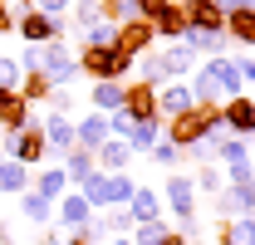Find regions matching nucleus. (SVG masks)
<instances>
[{
  "instance_id": "obj_24",
  "label": "nucleus",
  "mask_w": 255,
  "mask_h": 245,
  "mask_svg": "<svg viewBox=\"0 0 255 245\" xmlns=\"http://www.w3.org/2000/svg\"><path fill=\"white\" fill-rule=\"evenodd\" d=\"M182 44H187L191 54H211V59H216V54H221V49L231 44V39H226V30H191V25H187Z\"/></svg>"
},
{
  "instance_id": "obj_45",
  "label": "nucleus",
  "mask_w": 255,
  "mask_h": 245,
  "mask_svg": "<svg viewBox=\"0 0 255 245\" xmlns=\"http://www.w3.org/2000/svg\"><path fill=\"white\" fill-rule=\"evenodd\" d=\"M15 30V10H10V0H0V34Z\"/></svg>"
},
{
  "instance_id": "obj_50",
  "label": "nucleus",
  "mask_w": 255,
  "mask_h": 245,
  "mask_svg": "<svg viewBox=\"0 0 255 245\" xmlns=\"http://www.w3.org/2000/svg\"><path fill=\"white\" fill-rule=\"evenodd\" d=\"M0 162H5V152H0Z\"/></svg>"
},
{
  "instance_id": "obj_10",
  "label": "nucleus",
  "mask_w": 255,
  "mask_h": 245,
  "mask_svg": "<svg viewBox=\"0 0 255 245\" xmlns=\"http://www.w3.org/2000/svg\"><path fill=\"white\" fill-rule=\"evenodd\" d=\"M191 103V89H187V79H167V84H157V118L162 122H172L177 113H187Z\"/></svg>"
},
{
  "instance_id": "obj_28",
  "label": "nucleus",
  "mask_w": 255,
  "mask_h": 245,
  "mask_svg": "<svg viewBox=\"0 0 255 245\" xmlns=\"http://www.w3.org/2000/svg\"><path fill=\"white\" fill-rule=\"evenodd\" d=\"M30 191L49 196V201H59L64 191H69V177H64V167H49V172H30Z\"/></svg>"
},
{
  "instance_id": "obj_22",
  "label": "nucleus",
  "mask_w": 255,
  "mask_h": 245,
  "mask_svg": "<svg viewBox=\"0 0 255 245\" xmlns=\"http://www.w3.org/2000/svg\"><path fill=\"white\" fill-rule=\"evenodd\" d=\"M226 39L241 44V49H255V10H231L226 15Z\"/></svg>"
},
{
  "instance_id": "obj_44",
  "label": "nucleus",
  "mask_w": 255,
  "mask_h": 245,
  "mask_svg": "<svg viewBox=\"0 0 255 245\" xmlns=\"http://www.w3.org/2000/svg\"><path fill=\"white\" fill-rule=\"evenodd\" d=\"M236 74H241V84H255V59H246V54H236Z\"/></svg>"
},
{
  "instance_id": "obj_33",
  "label": "nucleus",
  "mask_w": 255,
  "mask_h": 245,
  "mask_svg": "<svg viewBox=\"0 0 255 245\" xmlns=\"http://www.w3.org/2000/svg\"><path fill=\"white\" fill-rule=\"evenodd\" d=\"M167 231H172L167 221H137L128 241H132V245H162V236H167Z\"/></svg>"
},
{
  "instance_id": "obj_20",
  "label": "nucleus",
  "mask_w": 255,
  "mask_h": 245,
  "mask_svg": "<svg viewBox=\"0 0 255 245\" xmlns=\"http://www.w3.org/2000/svg\"><path fill=\"white\" fill-rule=\"evenodd\" d=\"M157 137H162V118H137L132 127H128V137H123V142L132 147V157H147Z\"/></svg>"
},
{
  "instance_id": "obj_21",
  "label": "nucleus",
  "mask_w": 255,
  "mask_h": 245,
  "mask_svg": "<svg viewBox=\"0 0 255 245\" xmlns=\"http://www.w3.org/2000/svg\"><path fill=\"white\" fill-rule=\"evenodd\" d=\"M123 211L132 216V221H162V196L152 186H132V196H128Z\"/></svg>"
},
{
  "instance_id": "obj_23",
  "label": "nucleus",
  "mask_w": 255,
  "mask_h": 245,
  "mask_svg": "<svg viewBox=\"0 0 255 245\" xmlns=\"http://www.w3.org/2000/svg\"><path fill=\"white\" fill-rule=\"evenodd\" d=\"M39 127H44V142H49V152H59V157H64L69 147H74V122L64 118V113H49Z\"/></svg>"
},
{
  "instance_id": "obj_51",
  "label": "nucleus",
  "mask_w": 255,
  "mask_h": 245,
  "mask_svg": "<svg viewBox=\"0 0 255 245\" xmlns=\"http://www.w3.org/2000/svg\"><path fill=\"white\" fill-rule=\"evenodd\" d=\"M25 5H30V0H25Z\"/></svg>"
},
{
  "instance_id": "obj_3",
  "label": "nucleus",
  "mask_w": 255,
  "mask_h": 245,
  "mask_svg": "<svg viewBox=\"0 0 255 245\" xmlns=\"http://www.w3.org/2000/svg\"><path fill=\"white\" fill-rule=\"evenodd\" d=\"M44 118H30L20 132H5L0 137V152L10 157V162H20V167H30V172H39V162L49 157V142H44V127H39Z\"/></svg>"
},
{
  "instance_id": "obj_40",
  "label": "nucleus",
  "mask_w": 255,
  "mask_h": 245,
  "mask_svg": "<svg viewBox=\"0 0 255 245\" xmlns=\"http://www.w3.org/2000/svg\"><path fill=\"white\" fill-rule=\"evenodd\" d=\"M182 162L206 167V162H216V147H211V142H191V147H182Z\"/></svg>"
},
{
  "instance_id": "obj_26",
  "label": "nucleus",
  "mask_w": 255,
  "mask_h": 245,
  "mask_svg": "<svg viewBox=\"0 0 255 245\" xmlns=\"http://www.w3.org/2000/svg\"><path fill=\"white\" fill-rule=\"evenodd\" d=\"M216 241L221 245H255V216H236L216 226Z\"/></svg>"
},
{
  "instance_id": "obj_12",
  "label": "nucleus",
  "mask_w": 255,
  "mask_h": 245,
  "mask_svg": "<svg viewBox=\"0 0 255 245\" xmlns=\"http://www.w3.org/2000/svg\"><path fill=\"white\" fill-rule=\"evenodd\" d=\"M157 64L167 79H191V69H196V54H191L182 39H172V44H162L157 49Z\"/></svg>"
},
{
  "instance_id": "obj_52",
  "label": "nucleus",
  "mask_w": 255,
  "mask_h": 245,
  "mask_svg": "<svg viewBox=\"0 0 255 245\" xmlns=\"http://www.w3.org/2000/svg\"><path fill=\"white\" fill-rule=\"evenodd\" d=\"M0 98H5V93H0Z\"/></svg>"
},
{
  "instance_id": "obj_13",
  "label": "nucleus",
  "mask_w": 255,
  "mask_h": 245,
  "mask_svg": "<svg viewBox=\"0 0 255 245\" xmlns=\"http://www.w3.org/2000/svg\"><path fill=\"white\" fill-rule=\"evenodd\" d=\"M123 113L132 122L137 118H157V89H152V84H128L123 89Z\"/></svg>"
},
{
  "instance_id": "obj_7",
  "label": "nucleus",
  "mask_w": 255,
  "mask_h": 245,
  "mask_svg": "<svg viewBox=\"0 0 255 245\" xmlns=\"http://www.w3.org/2000/svg\"><path fill=\"white\" fill-rule=\"evenodd\" d=\"M152 44H157V30H152L142 15H132V20H123V25H113V49H123L128 59L147 54Z\"/></svg>"
},
{
  "instance_id": "obj_47",
  "label": "nucleus",
  "mask_w": 255,
  "mask_h": 245,
  "mask_svg": "<svg viewBox=\"0 0 255 245\" xmlns=\"http://www.w3.org/2000/svg\"><path fill=\"white\" fill-rule=\"evenodd\" d=\"M162 245H187V241H182L177 231H167V236H162Z\"/></svg>"
},
{
  "instance_id": "obj_27",
  "label": "nucleus",
  "mask_w": 255,
  "mask_h": 245,
  "mask_svg": "<svg viewBox=\"0 0 255 245\" xmlns=\"http://www.w3.org/2000/svg\"><path fill=\"white\" fill-rule=\"evenodd\" d=\"M20 216H25L30 226H49V221H54V201L39 196V191H20Z\"/></svg>"
},
{
  "instance_id": "obj_32",
  "label": "nucleus",
  "mask_w": 255,
  "mask_h": 245,
  "mask_svg": "<svg viewBox=\"0 0 255 245\" xmlns=\"http://www.w3.org/2000/svg\"><path fill=\"white\" fill-rule=\"evenodd\" d=\"M94 5H98V20H108V25H123V20L137 15L132 0H94Z\"/></svg>"
},
{
  "instance_id": "obj_46",
  "label": "nucleus",
  "mask_w": 255,
  "mask_h": 245,
  "mask_svg": "<svg viewBox=\"0 0 255 245\" xmlns=\"http://www.w3.org/2000/svg\"><path fill=\"white\" fill-rule=\"evenodd\" d=\"M0 245H15V231H10L5 221H0Z\"/></svg>"
},
{
  "instance_id": "obj_30",
  "label": "nucleus",
  "mask_w": 255,
  "mask_h": 245,
  "mask_svg": "<svg viewBox=\"0 0 255 245\" xmlns=\"http://www.w3.org/2000/svg\"><path fill=\"white\" fill-rule=\"evenodd\" d=\"M0 191L5 196H20V191H30V167H20V162H0Z\"/></svg>"
},
{
  "instance_id": "obj_34",
  "label": "nucleus",
  "mask_w": 255,
  "mask_h": 245,
  "mask_svg": "<svg viewBox=\"0 0 255 245\" xmlns=\"http://www.w3.org/2000/svg\"><path fill=\"white\" fill-rule=\"evenodd\" d=\"M211 147H216V162H226V167H231V162H246V157H251V147H246L241 137H216Z\"/></svg>"
},
{
  "instance_id": "obj_6",
  "label": "nucleus",
  "mask_w": 255,
  "mask_h": 245,
  "mask_svg": "<svg viewBox=\"0 0 255 245\" xmlns=\"http://www.w3.org/2000/svg\"><path fill=\"white\" fill-rule=\"evenodd\" d=\"M142 20L157 30L162 44H172V39H182V34H187V15H182V5H177V0H147V5H142Z\"/></svg>"
},
{
  "instance_id": "obj_36",
  "label": "nucleus",
  "mask_w": 255,
  "mask_h": 245,
  "mask_svg": "<svg viewBox=\"0 0 255 245\" xmlns=\"http://www.w3.org/2000/svg\"><path fill=\"white\" fill-rule=\"evenodd\" d=\"M103 226H108V236H132V226H137V221H132L123 206H108V211H103Z\"/></svg>"
},
{
  "instance_id": "obj_2",
  "label": "nucleus",
  "mask_w": 255,
  "mask_h": 245,
  "mask_svg": "<svg viewBox=\"0 0 255 245\" xmlns=\"http://www.w3.org/2000/svg\"><path fill=\"white\" fill-rule=\"evenodd\" d=\"M74 54H79V74H84V79H118V84H123L128 74H132V59H128L123 49H113V44H79V49H74Z\"/></svg>"
},
{
  "instance_id": "obj_43",
  "label": "nucleus",
  "mask_w": 255,
  "mask_h": 245,
  "mask_svg": "<svg viewBox=\"0 0 255 245\" xmlns=\"http://www.w3.org/2000/svg\"><path fill=\"white\" fill-rule=\"evenodd\" d=\"M44 103H49V113H64V118H69V108H74V98H69L64 89H54L49 98H44Z\"/></svg>"
},
{
  "instance_id": "obj_4",
  "label": "nucleus",
  "mask_w": 255,
  "mask_h": 245,
  "mask_svg": "<svg viewBox=\"0 0 255 245\" xmlns=\"http://www.w3.org/2000/svg\"><path fill=\"white\" fill-rule=\"evenodd\" d=\"M39 74H44L54 89H69V84L79 79V54H74V44H64V39L39 44Z\"/></svg>"
},
{
  "instance_id": "obj_25",
  "label": "nucleus",
  "mask_w": 255,
  "mask_h": 245,
  "mask_svg": "<svg viewBox=\"0 0 255 245\" xmlns=\"http://www.w3.org/2000/svg\"><path fill=\"white\" fill-rule=\"evenodd\" d=\"M123 89H128V84H118V79H98L94 93H89L94 113H118V108H123Z\"/></svg>"
},
{
  "instance_id": "obj_42",
  "label": "nucleus",
  "mask_w": 255,
  "mask_h": 245,
  "mask_svg": "<svg viewBox=\"0 0 255 245\" xmlns=\"http://www.w3.org/2000/svg\"><path fill=\"white\" fill-rule=\"evenodd\" d=\"M30 5L39 10V15H54V20H64V15L74 10V0H30Z\"/></svg>"
},
{
  "instance_id": "obj_18",
  "label": "nucleus",
  "mask_w": 255,
  "mask_h": 245,
  "mask_svg": "<svg viewBox=\"0 0 255 245\" xmlns=\"http://www.w3.org/2000/svg\"><path fill=\"white\" fill-rule=\"evenodd\" d=\"M30 118H34V108L20 93H5V98H0V137H5V132H20Z\"/></svg>"
},
{
  "instance_id": "obj_48",
  "label": "nucleus",
  "mask_w": 255,
  "mask_h": 245,
  "mask_svg": "<svg viewBox=\"0 0 255 245\" xmlns=\"http://www.w3.org/2000/svg\"><path fill=\"white\" fill-rule=\"evenodd\" d=\"M132 5H137V15H142V5H147V0H132Z\"/></svg>"
},
{
  "instance_id": "obj_39",
  "label": "nucleus",
  "mask_w": 255,
  "mask_h": 245,
  "mask_svg": "<svg viewBox=\"0 0 255 245\" xmlns=\"http://www.w3.org/2000/svg\"><path fill=\"white\" fill-rule=\"evenodd\" d=\"M15 89H20V64L10 54H0V93H15Z\"/></svg>"
},
{
  "instance_id": "obj_14",
  "label": "nucleus",
  "mask_w": 255,
  "mask_h": 245,
  "mask_svg": "<svg viewBox=\"0 0 255 245\" xmlns=\"http://www.w3.org/2000/svg\"><path fill=\"white\" fill-rule=\"evenodd\" d=\"M177 5L191 30H226V15L216 10V0H177Z\"/></svg>"
},
{
  "instance_id": "obj_17",
  "label": "nucleus",
  "mask_w": 255,
  "mask_h": 245,
  "mask_svg": "<svg viewBox=\"0 0 255 245\" xmlns=\"http://www.w3.org/2000/svg\"><path fill=\"white\" fill-rule=\"evenodd\" d=\"M94 162H98V172H128L132 167V147L123 137H108L103 147H94Z\"/></svg>"
},
{
  "instance_id": "obj_37",
  "label": "nucleus",
  "mask_w": 255,
  "mask_h": 245,
  "mask_svg": "<svg viewBox=\"0 0 255 245\" xmlns=\"http://www.w3.org/2000/svg\"><path fill=\"white\" fill-rule=\"evenodd\" d=\"M152 162H157V167H182V147H172V142H167V137H157V142H152Z\"/></svg>"
},
{
  "instance_id": "obj_35",
  "label": "nucleus",
  "mask_w": 255,
  "mask_h": 245,
  "mask_svg": "<svg viewBox=\"0 0 255 245\" xmlns=\"http://www.w3.org/2000/svg\"><path fill=\"white\" fill-rule=\"evenodd\" d=\"M191 186H196V191H206V196H216V191H221V172H216V162H206V167H196V172H191Z\"/></svg>"
},
{
  "instance_id": "obj_29",
  "label": "nucleus",
  "mask_w": 255,
  "mask_h": 245,
  "mask_svg": "<svg viewBox=\"0 0 255 245\" xmlns=\"http://www.w3.org/2000/svg\"><path fill=\"white\" fill-rule=\"evenodd\" d=\"M20 98H25V103H44V98H49V93H54V84H49V79H44V74H39V69H30V74H20Z\"/></svg>"
},
{
  "instance_id": "obj_1",
  "label": "nucleus",
  "mask_w": 255,
  "mask_h": 245,
  "mask_svg": "<svg viewBox=\"0 0 255 245\" xmlns=\"http://www.w3.org/2000/svg\"><path fill=\"white\" fill-rule=\"evenodd\" d=\"M162 137L172 147H191V142H216L221 132V103H191L187 113H177L172 122H162Z\"/></svg>"
},
{
  "instance_id": "obj_16",
  "label": "nucleus",
  "mask_w": 255,
  "mask_h": 245,
  "mask_svg": "<svg viewBox=\"0 0 255 245\" xmlns=\"http://www.w3.org/2000/svg\"><path fill=\"white\" fill-rule=\"evenodd\" d=\"M59 167H64V177H69V186H84V182L98 172V162H94L89 147H69V152L59 157Z\"/></svg>"
},
{
  "instance_id": "obj_49",
  "label": "nucleus",
  "mask_w": 255,
  "mask_h": 245,
  "mask_svg": "<svg viewBox=\"0 0 255 245\" xmlns=\"http://www.w3.org/2000/svg\"><path fill=\"white\" fill-rule=\"evenodd\" d=\"M187 245H206V241H187Z\"/></svg>"
},
{
  "instance_id": "obj_38",
  "label": "nucleus",
  "mask_w": 255,
  "mask_h": 245,
  "mask_svg": "<svg viewBox=\"0 0 255 245\" xmlns=\"http://www.w3.org/2000/svg\"><path fill=\"white\" fill-rule=\"evenodd\" d=\"M79 39H84V44H113V25H108V20H94V25H89V30H79Z\"/></svg>"
},
{
  "instance_id": "obj_11",
  "label": "nucleus",
  "mask_w": 255,
  "mask_h": 245,
  "mask_svg": "<svg viewBox=\"0 0 255 245\" xmlns=\"http://www.w3.org/2000/svg\"><path fill=\"white\" fill-rule=\"evenodd\" d=\"M54 211H59V226H64V231H79V226H89V221L98 216L94 206L84 201V191H74V186H69L59 201H54Z\"/></svg>"
},
{
  "instance_id": "obj_19",
  "label": "nucleus",
  "mask_w": 255,
  "mask_h": 245,
  "mask_svg": "<svg viewBox=\"0 0 255 245\" xmlns=\"http://www.w3.org/2000/svg\"><path fill=\"white\" fill-rule=\"evenodd\" d=\"M206 69H211V79H216V89H221V103H226V98H236V93H246V84H241V74H236L231 54H216V59H206Z\"/></svg>"
},
{
  "instance_id": "obj_8",
  "label": "nucleus",
  "mask_w": 255,
  "mask_h": 245,
  "mask_svg": "<svg viewBox=\"0 0 255 245\" xmlns=\"http://www.w3.org/2000/svg\"><path fill=\"white\" fill-rule=\"evenodd\" d=\"M162 211H177L182 216H196V186H191V172H167V182H162Z\"/></svg>"
},
{
  "instance_id": "obj_15",
  "label": "nucleus",
  "mask_w": 255,
  "mask_h": 245,
  "mask_svg": "<svg viewBox=\"0 0 255 245\" xmlns=\"http://www.w3.org/2000/svg\"><path fill=\"white\" fill-rule=\"evenodd\" d=\"M113 132H108V113H89V118H79L74 122V147H103Z\"/></svg>"
},
{
  "instance_id": "obj_9",
  "label": "nucleus",
  "mask_w": 255,
  "mask_h": 245,
  "mask_svg": "<svg viewBox=\"0 0 255 245\" xmlns=\"http://www.w3.org/2000/svg\"><path fill=\"white\" fill-rule=\"evenodd\" d=\"M221 132H231V137H255V98L251 93H236V98H226L221 103Z\"/></svg>"
},
{
  "instance_id": "obj_5",
  "label": "nucleus",
  "mask_w": 255,
  "mask_h": 245,
  "mask_svg": "<svg viewBox=\"0 0 255 245\" xmlns=\"http://www.w3.org/2000/svg\"><path fill=\"white\" fill-rule=\"evenodd\" d=\"M15 30H20L25 44H49V39H64V34H69V20H54V15H39L34 5H20Z\"/></svg>"
},
{
  "instance_id": "obj_41",
  "label": "nucleus",
  "mask_w": 255,
  "mask_h": 245,
  "mask_svg": "<svg viewBox=\"0 0 255 245\" xmlns=\"http://www.w3.org/2000/svg\"><path fill=\"white\" fill-rule=\"evenodd\" d=\"M241 182H255L251 157H246V162H231V167H226V186H241Z\"/></svg>"
},
{
  "instance_id": "obj_31",
  "label": "nucleus",
  "mask_w": 255,
  "mask_h": 245,
  "mask_svg": "<svg viewBox=\"0 0 255 245\" xmlns=\"http://www.w3.org/2000/svg\"><path fill=\"white\" fill-rule=\"evenodd\" d=\"M132 177L128 172H103V191H108V206H128V196H132Z\"/></svg>"
}]
</instances>
